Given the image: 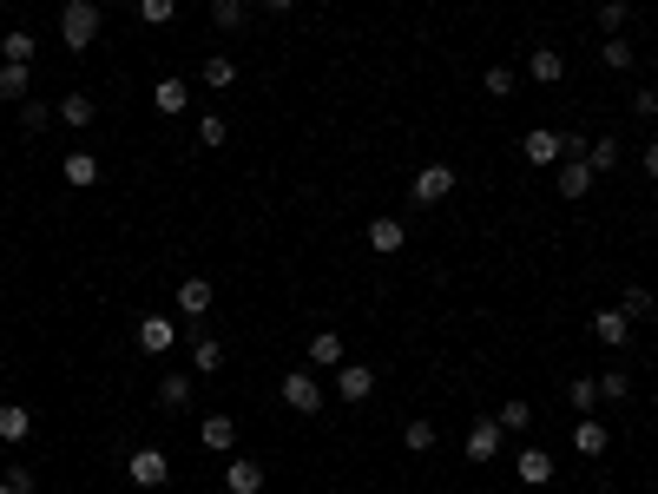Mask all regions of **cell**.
Returning <instances> with one entry per match:
<instances>
[{"instance_id":"6da1fadb","label":"cell","mask_w":658,"mask_h":494,"mask_svg":"<svg viewBox=\"0 0 658 494\" xmlns=\"http://www.w3.org/2000/svg\"><path fill=\"white\" fill-rule=\"evenodd\" d=\"M277 396H283V409H290V415H323V409H329L323 383H316V369H290V376L277 383Z\"/></svg>"},{"instance_id":"7a4b0ae2","label":"cell","mask_w":658,"mask_h":494,"mask_svg":"<svg viewBox=\"0 0 658 494\" xmlns=\"http://www.w3.org/2000/svg\"><path fill=\"white\" fill-rule=\"evenodd\" d=\"M60 40H66V53H86L99 40V7L93 0H66L60 7Z\"/></svg>"},{"instance_id":"3957f363","label":"cell","mask_w":658,"mask_h":494,"mask_svg":"<svg viewBox=\"0 0 658 494\" xmlns=\"http://www.w3.org/2000/svg\"><path fill=\"white\" fill-rule=\"evenodd\" d=\"M448 192H455V165H441V159H435V165H422V172H415V185H408V198H415L422 211H435Z\"/></svg>"},{"instance_id":"277c9868","label":"cell","mask_w":658,"mask_h":494,"mask_svg":"<svg viewBox=\"0 0 658 494\" xmlns=\"http://www.w3.org/2000/svg\"><path fill=\"white\" fill-rule=\"evenodd\" d=\"M520 159H527L533 172H553V165L566 159V139H560V132H553V126H533L527 139H520Z\"/></svg>"},{"instance_id":"5b68a950","label":"cell","mask_w":658,"mask_h":494,"mask_svg":"<svg viewBox=\"0 0 658 494\" xmlns=\"http://www.w3.org/2000/svg\"><path fill=\"white\" fill-rule=\"evenodd\" d=\"M126 475L139 481V488H165V481H172V455H165V448H132Z\"/></svg>"},{"instance_id":"8992f818","label":"cell","mask_w":658,"mask_h":494,"mask_svg":"<svg viewBox=\"0 0 658 494\" xmlns=\"http://www.w3.org/2000/svg\"><path fill=\"white\" fill-rule=\"evenodd\" d=\"M501 422H494V415H474L468 422V442H461V455H468V462H494V455H501Z\"/></svg>"},{"instance_id":"52a82bcc","label":"cell","mask_w":658,"mask_h":494,"mask_svg":"<svg viewBox=\"0 0 658 494\" xmlns=\"http://www.w3.org/2000/svg\"><path fill=\"white\" fill-rule=\"evenodd\" d=\"M626 336H632V317L619 310V303L593 310V343H606V350H626Z\"/></svg>"},{"instance_id":"ba28073f","label":"cell","mask_w":658,"mask_h":494,"mask_svg":"<svg viewBox=\"0 0 658 494\" xmlns=\"http://www.w3.org/2000/svg\"><path fill=\"white\" fill-rule=\"evenodd\" d=\"M336 396H343V402H369V396H376V369H369V363H343V369H336Z\"/></svg>"},{"instance_id":"9c48e42d","label":"cell","mask_w":658,"mask_h":494,"mask_svg":"<svg viewBox=\"0 0 658 494\" xmlns=\"http://www.w3.org/2000/svg\"><path fill=\"white\" fill-rule=\"evenodd\" d=\"M211 303H218V290L204 284V277H185V284H178V317L204 323V317H211Z\"/></svg>"},{"instance_id":"30bf717a","label":"cell","mask_w":658,"mask_h":494,"mask_svg":"<svg viewBox=\"0 0 658 494\" xmlns=\"http://www.w3.org/2000/svg\"><path fill=\"white\" fill-rule=\"evenodd\" d=\"M172 343H178V330H172V317H165V310L139 317V350H145V356H165Z\"/></svg>"},{"instance_id":"8fae6325","label":"cell","mask_w":658,"mask_h":494,"mask_svg":"<svg viewBox=\"0 0 658 494\" xmlns=\"http://www.w3.org/2000/svg\"><path fill=\"white\" fill-rule=\"evenodd\" d=\"M224 488H231V494H264V462L224 455Z\"/></svg>"},{"instance_id":"7c38bea8","label":"cell","mask_w":658,"mask_h":494,"mask_svg":"<svg viewBox=\"0 0 658 494\" xmlns=\"http://www.w3.org/2000/svg\"><path fill=\"white\" fill-rule=\"evenodd\" d=\"M224 369V343L211 330H191V376H218Z\"/></svg>"},{"instance_id":"4fadbf2b","label":"cell","mask_w":658,"mask_h":494,"mask_svg":"<svg viewBox=\"0 0 658 494\" xmlns=\"http://www.w3.org/2000/svg\"><path fill=\"white\" fill-rule=\"evenodd\" d=\"M527 80H533V86H560V80H566L560 47H533V53H527Z\"/></svg>"},{"instance_id":"5bb4252c","label":"cell","mask_w":658,"mask_h":494,"mask_svg":"<svg viewBox=\"0 0 658 494\" xmlns=\"http://www.w3.org/2000/svg\"><path fill=\"white\" fill-rule=\"evenodd\" d=\"M99 119V99L93 93H60V126L66 132H86Z\"/></svg>"},{"instance_id":"9a60e30c","label":"cell","mask_w":658,"mask_h":494,"mask_svg":"<svg viewBox=\"0 0 658 494\" xmlns=\"http://www.w3.org/2000/svg\"><path fill=\"white\" fill-rule=\"evenodd\" d=\"M553 178H560V198H586V192H593V165H586V159H560Z\"/></svg>"},{"instance_id":"2e32d148","label":"cell","mask_w":658,"mask_h":494,"mask_svg":"<svg viewBox=\"0 0 658 494\" xmlns=\"http://www.w3.org/2000/svg\"><path fill=\"white\" fill-rule=\"evenodd\" d=\"M402 244H408V224H402V218H369V251L395 257Z\"/></svg>"},{"instance_id":"e0dca14e","label":"cell","mask_w":658,"mask_h":494,"mask_svg":"<svg viewBox=\"0 0 658 494\" xmlns=\"http://www.w3.org/2000/svg\"><path fill=\"white\" fill-rule=\"evenodd\" d=\"M185 106H191V86L165 73V80L152 86V112H165V119H178V112H185Z\"/></svg>"},{"instance_id":"ac0fdd59","label":"cell","mask_w":658,"mask_h":494,"mask_svg":"<svg viewBox=\"0 0 658 494\" xmlns=\"http://www.w3.org/2000/svg\"><path fill=\"white\" fill-rule=\"evenodd\" d=\"M198 442L211 448V455H231V442H237V422H231V415H204V422H198Z\"/></svg>"},{"instance_id":"d6986e66","label":"cell","mask_w":658,"mask_h":494,"mask_svg":"<svg viewBox=\"0 0 658 494\" xmlns=\"http://www.w3.org/2000/svg\"><path fill=\"white\" fill-rule=\"evenodd\" d=\"M514 468H520V481H527V488H547V481H553V455H547V448H520Z\"/></svg>"},{"instance_id":"ffe728a7","label":"cell","mask_w":658,"mask_h":494,"mask_svg":"<svg viewBox=\"0 0 658 494\" xmlns=\"http://www.w3.org/2000/svg\"><path fill=\"white\" fill-rule=\"evenodd\" d=\"M303 356H310V369H343V336H336V330H316Z\"/></svg>"},{"instance_id":"44dd1931","label":"cell","mask_w":658,"mask_h":494,"mask_svg":"<svg viewBox=\"0 0 658 494\" xmlns=\"http://www.w3.org/2000/svg\"><path fill=\"white\" fill-rule=\"evenodd\" d=\"M573 448H580V455H606L612 448L606 422H599V415H580V422H573Z\"/></svg>"},{"instance_id":"7402d4cb","label":"cell","mask_w":658,"mask_h":494,"mask_svg":"<svg viewBox=\"0 0 658 494\" xmlns=\"http://www.w3.org/2000/svg\"><path fill=\"white\" fill-rule=\"evenodd\" d=\"M198 80L211 86V93H231V86H237V60H231V53H211V60L198 66Z\"/></svg>"},{"instance_id":"603a6c76","label":"cell","mask_w":658,"mask_h":494,"mask_svg":"<svg viewBox=\"0 0 658 494\" xmlns=\"http://www.w3.org/2000/svg\"><path fill=\"white\" fill-rule=\"evenodd\" d=\"M191 396H198V376H191V369H172V376L158 383V402H165V409H185Z\"/></svg>"},{"instance_id":"cb8c5ba5","label":"cell","mask_w":658,"mask_h":494,"mask_svg":"<svg viewBox=\"0 0 658 494\" xmlns=\"http://www.w3.org/2000/svg\"><path fill=\"white\" fill-rule=\"evenodd\" d=\"M66 185H73V192H86V185H99V159H93V152H79V145L66 152Z\"/></svg>"},{"instance_id":"d4e9b609","label":"cell","mask_w":658,"mask_h":494,"mask_svg":"<svg viewBox=\"0 0 658 494\" xmlns=\"http://www.w3.org/2000/svg\"><path fill=\"white\" fill-rule=\"evenodd\" d=\"M27 93H33V66L0 60V99H27Z\"/></svg>"},{"instance_id":"484cf974","label":"cell","mask_w":658,"mask_h":494,"mask_svg":"<svg viewBox=\"0 0 658 494\" xmlns=\"http://www.w3.org/2000/svg\"><path fill=\"white\" fill-rule=\"evenodd\" d=\"M33 47H40V40H33L27 27H7V33H0V60H20V66H33Z\"/></svg>"},{"instance_id":"4316f807","label":"cell","mask_w":658,"mask_h":494,"mask_svg":"<svg viewBox=\"0 0 658 494\" xmlns=\"http://www.w3.org/2000/svg\"><path fill=\"white\" fill-rule=\"evenodd\" d=\"M27 435H33V409L7 402V409H0V442H27Z\"/></svg>"},{"instance_id":"83f0119b","label":"cell","mask_w":658,"mask_h":494,"mask_svg":"<svg viewBox=\"0 0 658 494\" xmlns=\"http://www.w3.org/2000/svg\"><path fill=\"white\" fill-rule=\"evenodd\" d=\"M494 422H501L507 435H527V429H533V402H520V396L501 402V409H494Z\"/></svg>"},{"instance_id":"f1b7e54d","label":"cell","mask_w":658,"mask_h":494,"mask_svg":"<svg viewBox=\"0 0 658 494\" xmlns=\"http://www.w3.org/2000/svg\"><path fill=\"white\" fill-rule=\"evenodd\" d=\"M53 119H60V106H47V99H20V126H27V132H47L53 126Z\"/></svg>"},{"instance_id":"f546056e","label":"cell","mask_w":658,"mask_h":494,"mask_svg":"<svg viewBox=\"0 0 658 494\" xmlns=\"http://www.w3.org/2000/svg\"><path fill=\"white\" fill-rule=\"evenodd\" d=\"M619 159H626V152H619V139H586V165H593V178L612 172Z\"/></svg>"},{"instance_id":"4dcf8cb0","label":"cell","mask_w":658,"mask_h":494,"mask_svg":"<svg viewBox=\"0 0 658 494\" xmlns=\"http://www.w3.org/2000/svg\"><path fill=\"white\" fill-rule=\"evenodd\" d=\"M619 310H626L632 323H645V317H652V310H658V297H652V290H645V284H632L626 297H619Z\"/></svg>"},{"instance_id":"1f68e13d","label":"cell","mask_w":658,"mask_h":494,"mask_svg":"<svg viewBox=\"0 0 658 494\" xmlns=\"http://www.w3.org/2000/svg\"><path fill=\"white\" fill-rule=\"evenodd\" d=\"M402 442H408V455H428V448H435V422H428V415H415V422L402 429Z\"/></svg>"},{"instance_id":"d6a6232c","label":"cell","mask_w":658,"mask_h":494,"mask_svg":"<svg viewBox=\"0 0 658 494\" xmlns=\"http://www.w3.org/2000/svg\"><path fill=\"white\" fill-rule=\"evenodd\" d=\"M211 20H218L224 33H237L244 20H251V7H244V0H211Z\"/></svg>"},{"instance_id":"836d02e7","label":"cell","mask_w":658,"mask_h":494,"mask_svg":"<svg viewBox=\"0 0 658 494\" xmlns=\"http://www.w3.org/2000/svg\"><path fill=\"white\" fill-rule=\"evenodd\" d=\"M566 402H573L580 415H593V402H599V383H593V376H573V383H566Z\"/></svg>"},{"instance_id":"e575fe53","label":"cell","mask_w":658,"mask_h":494,"mask_svg":"<svg viewBox=\"0 0 658 494\" xmlns=\"http://www.w3.org/2000/svg\"><path fill=\"white\" fill-rule=\"evenodd\" d=\"M632 396V376L626 369H606V376H599V402H626Z\"/></svg>"},{"instance_id":"d590c367","label":"cell","mask_w":658,"mask_h":494,"mask_svg":"<svg viewBox=\"0 0 658 494\" xmlns=\"http://www.w3.org/2000/svg\"><path fill=\"white\" fill-rule=\"evenodd\" d=\"M0 481H7L14 494H40V475H33L27 462H7V475H0Z\"/></svg>"},{"instance_id":"8d00e7d4","label":"cell","mask_w":658,"mask_h":494,"mask_svg":"<svg viewBox=\"0 0 658 494\" xmlns=\"http://www.w3.org/2000/svg\"><path fill=\"white\" fill-rule=\"evenodd\" d=\"M599 60H606L612 73H626V66H632V40H619V33H612L606 47H599Z\"/></svg>"},{"instance_id":"74e56055","label":"cell","mask_w":658,"mask_h":494,"mask_svg":"<svg viewBox=\"0 0 658 494\" xmlns=\"http://www.w3.org/2000/svg\"><path fill=\"white\" fill-rule=\"evenodd\" d=\"M487 99H514V66H487Z\"/></svg>"},{"instance_id":"f35d334b","label":"cell","mask_w":658,"mask_h":494,"mask_svg":"<svg viewBox=\"0 0 658 494\" xmlns=\"http://www.w3.org/2000/svg\"><path fill=\"white\" fill-rule=\"evenodd\" d=\"M172 14H178V0H139V20H145V27H165Z\"/></svg>"},{"instance_id":"ab89813d","label":"cell","mask_w":658,"mask_h":494,"mask_svg":"<svg viewBox=\"0 0 658 494\" xmlns=\"http://www.w3.org/2000/svg\"><path fill=\"white\" fill-rule=\"evenodd\" d=\"M599 27H606V33L626 27V0H599Z\"/></svg>"},{"instance_id":"60d3db41","label":"cell","mask_w":658,"mask_h":494,"mask_svg":"<svg viewBox=\"0 0 658 494\" xmlns=\"http://www.w3.org/2000/svg\"><path fill=\"white\" fill-rule=\"evenodd\" d=\"M198 145H224V119H218V112H204V119H198Z\"/></svg>"},{"instance_id":"b9f144b4","label":"cell","mask_w":658,"mask_h":494,"mask_svg":"<svg viewBox=\"0 0 658 494\" xmlns=\"http://www.w3.org/2000/svg\"><path fill=\"white\" fill-rule=\"evenodd\" d=\"M632 112H639V119H658V93H632Z\"/></svg>"},{"instance_id":"7bdbcfd3","label":"cell","mask_w":658,"mask_h":494,"mask_svg":"<svg viewBox=\"0 0 658 494\" xmlns=\"http://www.w3.org/2000/svg\"><path fill=\"white\" fill-rule=\"evenodd\" d=\"M645 178H658V139H645Z\"/></svg>"},{"instance_id":"ee69618b","label":"cell","mask_w":658,"mask_h":494,"mask_svg":"<svg viewBox=\"0 0 658 494\" xmlns=\"http://www.w3.org/2000/svg\"><path fill=\"white\" fill-rule=\"evenodd\" d=\"M264 7H270V14H290V7H297V0H264Z\"/></svg>"},{"instance_id":"f6af8a7d","label":"cell","mask_w":658,"mask_h":494,"mask_svg":"<svg viewBox=\"0 0 658 494\" xmlns=\"http://www.w3.org/2000/svg\"><path fill=\"white\" fill-rule=\"evenodd\" d=\"M0 494H14V488H7V481H0Z\"/></svg>"},{"instance_id":"bcb514c9","label":"cell","mask_w":658,"mask_h":494,"mask_svg":"<svg viewBox=\"0 0 658 494\" xmlns=\"http://www.w3.org/2000/svg\"><path fill=\"white\" fill-rule=\"evenodd\" d=\"M53 494H66V488H53Z\"/></svg>"},{"instance_id":"7dc6e473","label":"cell","mask_w":658,"mask_h":494,"mask_svg":"<svg viewBox=\"0 0 658 494\" xmlns=\"http://www.w3.org/2000/svg\"><path fill=\"white\" fill-rule=\"evenodd\" d=\"M0 7H7V0H0Z\"/></svg>"},{"instance_id":"c3c4849f","label":"cell","mask_w":658,"mask_h":494,"mask_svg":"<svg viewBox=\"0 0 658 494\" xmlns=\"http://www.w3.org/2000/svg\"><path fill=\"white\" fill-rule=\"evenodd\" d=\"M0 290H7V284H0Z\"/></svg>"}]
</instances>
